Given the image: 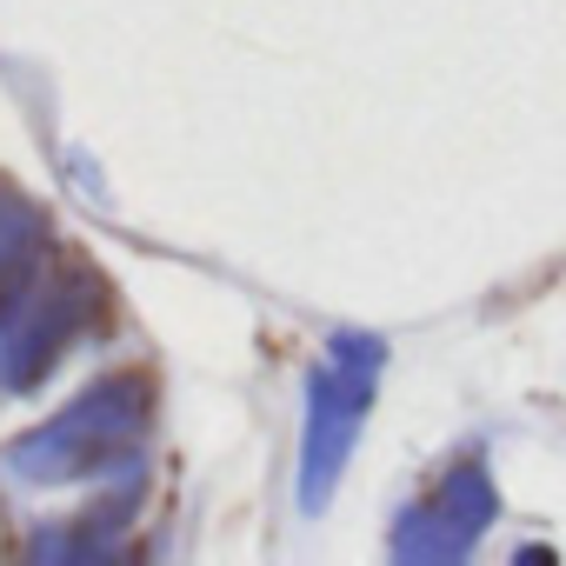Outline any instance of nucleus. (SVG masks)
Segmentation results:
<instances>
[{
    "instance_id": "nucleus-2",
    "label": "nucleus",
    "mask_w": 566,
    "mask_h": 566,
    "mask_svg": "<svg viewBox=\"0 0 566 566\" xmlns=\"http://www.w3.org/2000/svg\"><path fill=\"white\" fill-rule=\"evenodd\" d=\"M380 374H387V340L380 334H354L340 327L327 340V354L314 360L307 374V413H301V513H321L340 486V467L354 460V440H360V420L380 394Z\"/></svg>"
},
{
    "instance_id": "nucleus-5",
    "label": "nucleus",
    "mask_w": 566,
    "mask_h": 566,
    "mask_svg": "<svg viewBox=\"0 0 566 566\" xmlns=\"http://www.w3.org/2000/svg\"><path fill=\"white\" fill-rule=\"evenodd\" d=\"M48 260H54L48 213H41L28 193L0 187V307H14V301L34 287V280H41Z\"/></svg>"
},
{
    "instance_id": "nucleus-3",
    "label": "nucleus",
    "mask_w": 566,
    "mask_h": 566,
    "mask_svg": "<svg viewBox=\"0 0 566 566\" xmlns=\"http://www.w3.org/2000/svg\"><path fill=\"white\" fill-rule=\"evenodd\" d=\"M101 314V280L74 260H48L41 280L0 307V394H34L94 327Z\"/></svg>"
},
{
    "instance_id": "nucleus-1",
    "label": "nucleus",
    "mask_w": 566,
    "mask_h": 566,
    "mask_svg": "<svg viewBox=\"0 0 566 566\" xmlns=\"http://www.w3.org/2000/svg\"><path fill=\"white\" fill-rule=\"evenodd\" d=\"M154 427V380L147 374H101L61 413L0 447V473L14 486H101L140 467Z\"/></svg>"
},
{
    "instance_id": "nucleus-4",
    "label": "nucleus",
    "mask_w": 566,
    "mask_h": 566,
    "mask_svg": "<svg viewBox=\"0 0 566 566\" xmlns=\"http://www.w3.org/2000/svg\"><path fill=\"white\" fill-rule=\"evenodd\" d=\"M500 520V493H493V473L480 460H460L447 467L413 506H400L394 520V559H413V566H447V559H467L480 546V533Z\"/></svg>"
}]
</instances>
